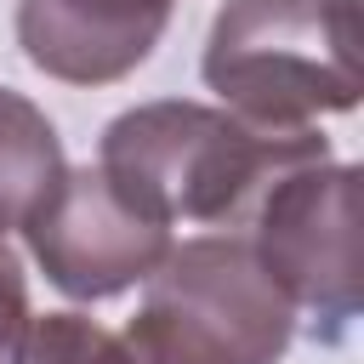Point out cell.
<instances>
[{
    "label": "cell",
    "instance_id": "1",
    "mask_svg": "<svg viewBox=\"0 0 364 364\" xmlns=\"http://www.w3.org/2000/svg\"><path fill=\"white\" fill-rule=\"evenodd\" d=\"M330 159V142L318 125L301 131H267L210 102H142L108 119L97 165L102 176L154 222H239L256 193L296 171Z\"/></svg>",
    "mask_w": 364,
    "mask_h": 364
},
{
    "label": "cell",
    "instance_id": "2",
    "mask_svg": "<svg viewBox=\"0 0 364 364\" xmlns=\"http://www.w3.org/2000/svg\"><path fill=\"white\" fill-rule=\"evenodd\" d=\"M205 85L228 114L301 131L347 114L358 80V6L347 0H228L205 40Z\"/></svg>",
    "mask_w": 364,
    "mask_h": 364
},
{
    "label": "cell",
    "instance_id": "3",
    "mask_svg": "<svg viewBox=\"0 0 364 364\" xmlns=\"http://www.w3.org/2000/svg\"><path fill=\"white\" fill-rule=\"evenodd\" d=\"M142 284V307L119 330L136 364H279L296 336L290 296L239 233L171 245Z\"/></svg>",
    "mask_w": 364,
    "mask_h": 364
},
{
    "label": "cell",
    "instance_id": "4",
    "mask_svg": "<svg viewBox=\"0 0 364 364\" xmlns=\"http://www.w3.org/2000/svg\"><path fill=\"white\" fill-rule=\"evenodd\" d=\"M250 216V256L307 318L313 341L341 347L358 318V171L336 159L273 176Z\"/></svg>",
    "mask_w": 364,
    "mask_h": 364
},
{
    "label": "cell",
    "instance_id": "5",
    "mask_svg": "<svg viewBox=\"0 0 364 364\" xmlns=\"http://www.w3.org/2000/svg\"><path fill=\"white\" fill-rule=\"evenodd\" d=\"M23 233L46 279L74 301H108L142 284L171 250V228L136 210L102 176V165H63L51 193L28 210Z\"/></svg>",
    "mask_w": 364,
    "mask_h": 364
},
{
    "label": "cell",
    "instance_id": "6",
    "mask_svg": "<svg viewBox=\"0 0 364 364\" xmlns=\"http://www.w3.org/2000/svg\"><path fill=\"white\" fill-rule=\"evenodd\" d=\"M171 23V0H17L23 57L63 85L136 74Z\"/></svg>",
    "mask_w": 364,
    "mask_h": 364
},
{
    "label": "cell",
    "instance_id": "7",
    "mask_svg": "<svg viewBox=\"0 0 364 364\" xmlns=\"http://www.w3.org/2000/svg\"><path fill=\"white\" fill-rule=\"evenodd\" d=\"M57 176H63L57 125L23 91L0 85V239L28 222V210L51 193Z\"/></svg>",
    "mask_w": 364,
    "mask_h": 364
},
{
    "label": "cell",
    "instance_id": "8",
    "mask_svg": "<svg viewBox=\"0 0 364 364\" xmlns=\"http://www.w3.org/2000/svg\"><path fill=\"white\" fill-rule=\"evenodd\" d=\"M11 364H136L125 336L102 330L85 313H40L23 324Z\"/></svg>",
    "mask_w": 364,
    "mask_h": 364
},
{
    "label": "cell",
    "instance_id": "9",
    "mask_svg": "<svg viewBox=\"0 0 364 364\" xmlns=\"http://www.w3.org/2000/svg\"><path fill=\"white\" fill-rule=\"evenodd\" d=\"M23 324H28V284H23V262H17V250L0 239V364H11Z\"/></svg>",
    "mask_w": 364,
    "mask_h": 364
},
{
    "label": "cell",
    "instance_id": "10",
    "mask_svg": "<svg viewBox=\"0 0 364 364\" xmlns=\"http://www.w3.org/2000/svg\"><path fill=\"white\" fill-rule=\"evenodd\" d=\"M347 6H358V0H347Z\"/></svg>",
    "mask_w": 364,
    "mask_h": 364
}]
</instances>
